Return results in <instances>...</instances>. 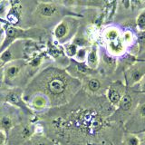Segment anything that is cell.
Listing matches in <instances>:
<instances>
[{
    "mask_svg": "<svg viewBox=\"0 0 145 145\" xmlns=\"http://www.w3.org/2000/svg\"><path fill=\"white\" fill-rule=\"evenodd\" d=\"M137 58L140 59V60H145V51L142 54H140Z\"/></svg>",
    "mask_w": 145,
    "mask_h": 145,
    "instance_id": "cell-29",
    "label": "cell"
},
{
    "mask_svg": "<svg viewBox=\"0 0 145 145\" xmlns=\"http://www.w3.org/2000/svg\"><path fill=\"white\" fill-rule=\"evenodd\" d=\"M20 93L18 92H11L9 93L7 95V101L8 103H14V104H16V105H19L23 108H25V104H23V102L20 98Z\"/></svg>",
    "mask_w": 145,
    "mask_h": 145,
    "instance_id": "cell-20",
    "label": "cell"
},
{
    "mask_svg": "<svg viewBox=\"0 0 145 145\" xmlns=\"http://www.w3.org/2000/svg\"><path fill=\"white\" fill-rule=\"evenodd\" d=\"M134 92L139 93H145V76L140 80L137 84H135L133 87H131Z\"/></svg>",
    "mask_w": 145,
    "mask_h": 145,
    "instance_id": "cell-24",
    "label": "cell"
},
{
    "mask_svg": "<svg viewBox=\"0 0 145 145\" xmlns=\"http://www.w3.org/2000/svg\"><path fill=\"white\" fill-rule=\"evenodd\" d=\"M127 88L128 87L124 84V82L121 80H115L111 82L106 91L105 97L107 98L108 102L115 109L119 105L122 97L124 96Z\"/></svg>",
    "mask_w": 145,
    "mask_h": 145,
    "instance_id": "cell-8",
    "label": "cell"
},
{
    "mask_svg": "<svg viewBox=\"0 0 145 145\" xmlns=\"http://www.w3.org/2000/svg\"><path fill=\"white\" fill-rule=\"evenodd\" d=\"M140 94V93L134 92L133 89L127 88L126 93L121 100L119 105L112 114L109 117V121L123 126L125 122L130 119L134 109L137 106Z\"/></svg>",
    "mask_w": 145,
    "mask_h": 145,
    "instance_id": "cell-3",
    "label": "cell"
},
{
    "mask_svg": "<svg viewBox=\"0 0 145 145\" xmlns=\"http://www.w3.org/2000/svg\"><path fill=\"white\" fill-rule=\"evenodd\" d=\"M74 25L67 20H63L56 26L54 30V35L56 39L61 44H66L75 33Z\"/></svg>",
    "mask_w": 145,
    "mask_h": 145,
    "instance_id": "cell-11",
    "label": "cell"
},
{
    "mask_svg": "<svg viewBox=\"0 0 145 145\" xmlns=\"http://www.w3.org/2000/svg\"><path fill=\"white\" fill-rule=\"evenodd\" d=\"M0 35H1V31H0Z\"/></svg>",
    "mask_w": 145,
    "mask_h": 145,
    "instance_id": "cell-30",
    "label": "cell"
},
{
    "mask_svg": "<svg viewBox=\"0 0 145 145\" xmlns=\"http://www.w3.org/2000/svg\"><path fill=\"white\" fill-rule=\"evenodd\" d=\"M65 70L70 75L80 80L81 82L84 78H85L86 76L93 74L97 72L96 70H92L91 68H89L88 65H86V63L77 62L74 58L70 59V63H69V65H68V66L65 68Z\"/></svg>",
    "mask_w": 145,
    "mask_h": 145,
    "instance_id": "cell-10",
    "label": "cell"
},
{
    "mask_svg": "<svg viewBox=\"0 0 145 145\" xmlns=\"http://www.w3.org/2000/svg\"><path fill=\"white\" fill-rule=\"evenodd\" d=\"M127 133H139L145 131V93L140 94L137 106L134 109L130 119L123 125Z\"/></svg>",
    "mask_w": 145,
    "mask_h": 145,
    "instance_id": "cell-6",
    "label": "cell"
},
{
    "mask_svg": "<svg viewBox=\"0 0 145 145\" xmlns=\"http://www.w3.org/2000/svg\"><path fill=\"white\" fill-rule=\"evenodd\" d=\"M111 82L107 76L96 72L82 80V89L89 94L103 96L105 95Z\"/></svg>",
    "mask_w": 145,
    "mask_h": 145,
    "instance_id": "cell-5",
    "label": "cell"
},
{
    "mask_svg": "<svg viewBox=\"0 0 145 145\" xmlns=\"http://www.w3.org/2000/svg\"><path fill=\"white\" fill-rule=\"evenodd\" d=\"M25 101L30 102L31 107L35 111H44L48 108H51L50 102L47 97L41 93L32 94L28 98L25 99Z\"/></svg>",
    "mask_w": 145,
    "mask_h": 145,
    "instance_id": "cell-12",
    "label": "cell"
},
{
    "mask_svg": "<svg viewBox=\"0 0 145 145\" xmlns=\"http://www.w3.org/2000/svg\"><path fill=\"white\" fill-rule=\"evenodd\" d=\"M90 47H79L78 51L76 53V56H74V60L80 63H85L86 58H87V54L89 52Z\"/></svg>",
    "mask_w": 145,
    "mask_h": 145,
    "instance_id": "cell-22",
    "label": "cell"
},
{
    "mask_svg": "<svg viewBox=\"0 0 145 145\" xmlns=\"http://www.w3.org/2000/svg\"><path fill=\"white\" fill-rule=\"evenodd\" d=\"M114 111L105 95L81 89L68 104L51 108L44 115L46 136L62 145H121L123 126L108 120Z\"/></svg>",
    "mask_w": 145,
    "mask_h": 145,
    "instance_id": "cell-1",
    "label": "cell"
},
{
    "mask_svg": "<svg viewBox=\"0 0 145 145\" xmlns=\"http://www.w3.org/2000/svg\"><path fill=\"white\" fill-rule=\"evenodd\" d=\"M6 9H7V2L0 3V15H2V14L6 11Z\"/></svg>",
    "mask_w": 145,
    "mask_h": 145,
    "instance_id": "cell-28",
    "label": "cell"
},
{
    "mask_svg": "<svg viewBox=\"0 0 145 145\" xmlns=\"http://www.w3.org/2000/svg\"><path fill=\"white\" fill-rule=\"evenodd\" d=\"M5 31H6V39L3 42L2 46L0 47V53H2L5 51V49L8 47L10 45L14 40H16L18 38H27V37H32V36H35V34L33 29L30 30H24V29H20V28H16V27H14L10 25H5Z\"/></svg>",
    "mask_w": 145,
    "mask_h": 145,
    "instance_id": "cell-9",
    "label": "cell"
},
{
    "mask_svg": "<svg viewBox=\"0 0 145 145\" xmlns=\"http://www.w3.org/2000/svg\"><path fill=\"white\" fill-rule=\"evenodd\" d=\"M20 3L18 0H11V8L9 9V12L7 15V19L10 23H16L19 20L20 17Z\"/></svg>",
    "mask_w": 145,
    "mask_h": 145,
    "instance_id": "cell-17",
    "label": "cell"
},
{
    "mask_svg": "<svg viewBox=\"0 0 145 145\" xmlns=\"http://www.w3.org/2000/svg\"><path fill=\"white\" fill-rule=\"evenodd\" d=\"M103 42L105 44L107 54L112 57H121L124 56L127 51V46L121 37L119 29L110 27L103 32Z\"/></svg>",
    "mask_w": 145,
    "mask_h": 145,
    "instance_id": "cell-4",
    "label": "cell"
},
{
    "mask_svg": "<svg viewBox=\"0 0 145 145\" xmlns=\"http://www.w3.org/2000/svg\"><path fill=\"white\" fill-rule=\"evenodd\" d=\"M136 23H137V26L140 31L145 30V10L139 15L137 19H136Z\"/></svg>",
    "mask_w": 145,
    "mask_h": 145,
    "instance_id": "cell-25",
    "label": "cell"
},
{
    "mask_svg": "<svg viewBox=\"0 0 145 145\" xmlns=\"http://www.w3.org/2000/svg\"><path fill=\"white\" fill-rule=\"evenodd\" d=\"M58 11V7L56 5L53 3H40L36 8L37 14L44 18L53 17Z\"/></svg>",
    "mask_w": 145,
    "mask_h": 145,
    "instance_id": "cell-15",
    "label": "cell"
},
{
    "mask_svg": "<svg viewBox=\"0 0 145 145\" xmlns=\"http://www.w3.org/2000/svg\"><path fill=\"white\" fill-rule=\"evenodd\" d=\"M82 89V82L67 72L65 69L48 67L35 76L27 86L24 100L35 93L46 96L51 108L69 103Z\"/></svg>",
    "mask_w": 145,
    "mask_h": 145,
    "instance_id": "cell-2",
    "label": "cell"
},
{
    "mask_svg": "<svg viewBox=\"0 0 145 145\" xmlns=\"http://www.w3.org/2000/svg\"><path fill=\"white\" fill-rule=\"evenodd\" d=\"M7 135L6 134V133L0 130V145L5 144V142H6V140H7Z\"/></svg>",
    "mask_w": 145,
    "mask_h": 145,
    "instance_id": "cell-27",
    "label": "cell"
},
{
    "mask_svg": "<svg viewBox=\"0 0 145 145\" xmlns=\"http://www.w3.org/2000/svg\"><path fill=\"white\" fill-rule=\"evenodd\" d=\"M86 65L92 70H97L100 65V56H99V49L97 44H92L90 46L89 52L86 58Z\"/></svg>",
    "mask_w": 145,
    "mask_h": 145,
    "instance_id": "cell-14",
    "label": "cell"
},
{
    "mask_svg": "<svg viewBox=\"0 0 145 145\" xmlns=\"http://www.w3.org/2000/svg\"><path fill=\"white\" fill-rule=\"evenodd\" d=\"M139 138V142L140 145H145V131H140L139 133H136Z\"/></svg>",
    "mask_w": 145,
    "mask_h": 145,
    "instance_id": "cell-26",
    "label": "cell"
},
{
    "mask_svg": "<svg viewBox=\"0 0 145 145\" xmlns=\"http://www.w3.org/2000/svg\"><path fill=\"white\" fill-rule=\"evenodd\" d=\"M25 62L23 61H11L7 63L5 68V78L11 81L20 75L23 68L25 67Z\"/></svg>",
    "mask_w": 145,
    "mask_h": 145,
    "instance_id": "cell-13",
    "label": "cell"
},
{
    "mask_svg": "<svg viewBox=\"0 0 145 145\" xmlns=\"http://www.w3.org/2000/svg\"><path fill=\"white\" fill-rule=\"evenodd\" d=\"M121 37H122V40H123L124 44H126L127 48L131 45H133L134 44V41H135V36L133 34V32H131L129 30L125 31L123 34L121 35Z\"/></svg>",
    "mask_w": 145,
    "mask_h": 145,
    "instance_id": "cell-23",
    "label": "cell"
},
{
    "mask_svg": "<svg viewBox=\"0 0 145 145\" xmlns=\"http://www.w3.org/2000/svg\"><path fill=\"white\" fill-rule=\"evenodd\" d=\"M145 76V60L137 58L133 65H131L123 72V82L128 88L133 87Z\"/></svg>",
    "mask_w": 145,
    "mask_h": 145,
    "instance_id": "cell-7",
    "label": "cell"
},
{
    "mask_svg": "<svg viewBox=\"0 0 145 145\" xmlns=\"http://www.w3.org/2000/svg\"><path fill=\"white\" fill-rule=\"evenodd\" d=\"M15 128V119L10 114H1L0 115V130L5 131L7 135L10 131Z\"/></svg>",
    "mask_w": 145,
    "mask_h": 145,
    "instance_id": "cell-18",
    "label": "cell"
},
{
    "mask_svg": "<svg viewBox=\"0 0 145 145\" xmlns=\"http://www.w3.org/2000/svg\"><path fill=\"white\" fill-rule=\"evenodd\" d=\"M63 48H65V52L66 54V56L68 57L74 58V56H76V53L78 51L79 47L77 46L76 44H74V43H66L63 45Z\"/></svg>",
    "mask_w": 145,
    "mask_h": 145,
    "instance_id": "cell-21",
    "label": "cell"
},
{
    "mask_svg": "<svg viewBox=\"0 0 145 145\" xmlns=\"http://www.w3.org/2000/svg\"><path fill=\"white\" fill-rule=\"evenodd\" d=\"M22 145H56V142L43 133H35Z\"/></svg>",
    "mask_w": 145,
    "mask_h": 145,
    "instance_id": "cell-16",
    "label": "cell"
},
{
    "mask_svg": "<svg viewBox=\"0 0 145 145\" xmlns=\"http://www.w3.org/2000/svg\"><path fill=\"white\" fill-rule=\"evenodd\" d=\"M121 145H140L139 138L136 133L124 131Z\"/></svg>",
    "mask_w": 145,
    "mask_h": 145,
    "instance_id": "cell-19",
    "label": "cell"
}]
</instances>
